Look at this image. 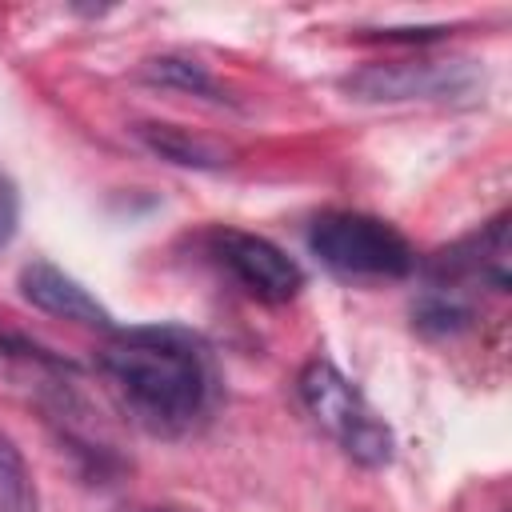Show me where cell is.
I'll use <instances>...</instances> for the list:
<instances>
[{
  "label": "cell",
  "instance_id": "cell-1",
  "mask_svg": "<svg viewBox=\"0 0 512 512\" xmlns=\"http://www.w3.org/2000/svg\"><path fill=\"white\" fill-rule=\"evenodd\" d=\"M120 408L152 436H184L212 404V360L196 332L176 324L116 328L96 356Z\"/></svg>",
  "mask_w": 512,
  "mask_h": 512
},
{
  "label": "cell",
  "instance_id": "cell-2",
  "mask_svg": "<svg viewBox=\"0 0 512 512\" xmlns=\"http://www.w3.org/2000/svg\"><path fill=\"white\" fill-rule=\"evenodd\" d=\"M312 256L344 280H400L416 272L408 236L368 212H324L308 228Z\"/></svg>",
  "mask_w": 512,
  "mask_h": 512
},
{
  "label": "cell",
  "instance_id": "cell-3",
  "mask_svg": "<svg viewBox=\"0 0 512 512\" xmlns=\"http://www.w3.org/2000/svg\"><path fill=\"white\" fill-rule=\"evenodd\" d=\"M300 400L308 408V416L340 444V452L364 468H384L392 460V428L384 424V416H376V408L364 400V392L328 360H308L300 380Z\"/></svg>",
  "mask_w": 512,
  "mask_h": 512
},
{
  "label": "cell",
  "instance_id": "cell-4",
  "mask_svg": "<svg viewBox=\"0 0 512 512\" xmlns=\"http://www.w3.org/2000/svg\"><path fill=\"white\" fill-rule=\"evenodd\" d=\"M208 252L248 296L264 300V304H284L304 288V268L284 248H276L272 240H264L256 232L212 228Z\"/></svg>",
  "mask_w": 512,
  "mask_h": 512
},
{
  "label": "cell",
  "instance_id": "cell-5",
  "mask_svg": "<svg viewBox=\"0 0 512 512\" xmlns=\"http://www.w3.org/2000/svg\"><path fill=\"white\" fill-rule=\"evenodd\" d=\"M468 68L456 60H400V64H368L344 80V92L356 100H416V96H448L468 84Z\"/></svg>",
  "mask_w": 512,
  "mask_h": 512
},
{
  "label": "cell",
  "instance_id": "cell-6",
  "mask_svg": "<svg viewBox=\"0 0 512 512\" xmlns=\"http://www.w3.org/2000/svg\"><path fill=\"white\" fill-rule=\"evenodd\" d=\"M20 296L48 316H60V320H72L84 328H100V332H116L108 308L52 260H28L20 268Z\"/></svg>",
  "mask_w": 512,
  "mask_h": 512
},
{
  "label": "cell",
  "instance_id": "cell-7",
  "mask_svg": "<svg viewBox=\"0 0 512 512\" xmlns=\"http://www.w3.org/2000/svg\"><path fill=\"white\" fill-rule=\"evenodd\" d=\"M136 132H140V140L152 152H160L172 164H192V168H220V164H228V156L220 148H212L208 140L176 128V124H140Z\"/></svg>",
  "mask_w": 512,
  "mask_h": 512
},
{
  "label": "cell",
  "instance_id": "cell-8",
  "mask_svg": "<svg viewBox=\"0 0 512 512\" xmlns=\"http://www.w3.org/2000/svg\"><path fill=\"white\" fill-rule=\"evenodd\" d=\"M0 512H40L32 468L4 432H0Z\"/></svg>",
  "mask_w": 512,
  "mask_h": 512
},
{
  "label": "cell",
  "instance_id": "cell-9",
  "mask_svg": "<svg viewBox=\"0 0 512 512\" xmlns=\"http://www.w3.org/2000/svg\"><path fill=\"white\" fill-rule=\"evenodd\" d=\"M144 76L156 80V84H168V88H184V92H196V96H208V100H224L220 84L212 80V72L196 60H184V56H156L144 64Z\"/></svg>",
  "mask_w": 512,
  "mask_h": 512
},
{
  "label": "cell",
  "instance_id": "cell-10",
  "mask_svg": "<svg viewBox=\"0 0 512 512\" xmlns=\"http://www.w3.org/2000/svg\"><path fill=\"white\" fill-rule=\"evenodd\" d=\"M16 228H20V192L8 180V172H0V248L12 244Z\"/></svg>",
  "mask_w": 512,
  "mask_h": 512
},
{
  "label": "cell",
  "instance_id": "cell-11",
  "mask_svg": "<svg viewBox=\"0 0 512 512\" xmlns=\"http://www.w3.org/2000/svg\"><path fill=\"white\" fill-rule=\"evenodd\" d=\"M112 512H188V508H176V504H116Z\"/></svg>",
  "mask_w": 512,
  "mask_h": 512
}]
</instances>
